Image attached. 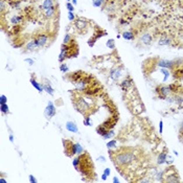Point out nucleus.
I'll list each match as a JSON object with an SVG mask.
<instances>
[{
	"label": "nucleus",
	"instance_id": "19",
	"mask_svg": "<svg viewBox=\"0 0 183 183\" xmlns=\"http://www.w3.org/2000/svg\"><path fill=\"white\" fill-rule=\"evenodd\" d=\"M53 5H55V0H44L42 5L40 6V8L42 11H45L48 10L49 8H51V6H53Z\"/></svg>",
	"mask_w": 183,
	"mask_h": 183
},
{
	"label": "nucleus",
	"instance_id": "40",
	"mask_svg": "<svg viewBox=\"0 0 183 183\" xmlns=\"http://www.w3.org/2000/svg\"><path fill=\"white\" fill-rule=\"evenodd\" d=\"M75 146H76V155H81V154L84 153V149L83 147L81 146L79 142H75Z\"/></svg>",
	"mask_w": 183,
	"mask_h": 183
},
{
	"label": "nucleus",
	"instance_id": "21",
	"mask_svg": "<svg viewBox=\"0 0 183 183\" xmlns=\"http://www.w3.org/2000/svg\"><path fill=\"white\" fill-rule=\"evenodd\" d=\"M30 84H32V85H33V87H35L36 89H37L38 91H39V92H43V91H44V88H43V85L42 84H40V83H38L37 81L35 80V79L34 78H32L30 79Z\"/></svg>",
	"mask_w": 183,
	"mask_h": 183
},
{
	"label": "nucleus",
	"instance_id": "16",
	"mask_svg": "<svg viewBox=\"0 0 183 183\" xmlns=\"http://www.w3.org/2000/svg\"><path fill=\"white\" fill-rule=\"evenodd\" d=\"M116 123H117V117L116 118L115 117H110L109 119H107V121H106L103 125L105 126L108 130H110V129H113L114 127H115Z\"/></svg>",
	"mask_w": 183,
	"mask_h": 183
},
{
	"label": "nucleus",
	"instance_id": "54",
	"mask_svg": "<svg viewBox=\"0 0 183 183\" xmlns=\"http://www.w3.org/2000/svg\"><path fill=\"white\" fill-rule=\"evenodd\" d=\"M71 1H72V4L74 5V6L78 4V1H76V0H71Z\"/></svg>",
	"mask_w": 183,
	"mask_h": 183
},
{
	"label": "nucleus",
	"instance_id": "20",
	"mask_svg": "<svg viewBox=\"0 0 183 183\" xmlns=\"http://www.w3.org/2000/svg\"><path fill=\"white\" fill-rule=\"evenodd\" d=\"M55 12H57V6H55V5H53V6L49 8L48 10L44 11V16H45L46 18H51V17H53V16H55Z\"/></svg>",
	"mask_w": 183,
	"mask_h": 183
},
{
	"label": "nucleus",
	"instance_id": "17",
	"mask_svg": "<svg viewBox=\"0 0 183 183\" xmlns=\"http://www.w3.org/2000/svg\"><path fill=\"white\" fill-rule=\"evenodd\" d=\"M87 25H88L87 21L83 20V19H76V20H75V22H74V26L78 28V29H80V30L86 28V27H87Z\"/></svg>",
	"mask_w": 183,
	"mask_h": 183
},
{
	"label": "nucleus",
	"instance_id": "36",
	"mask_svg": "<svg viewBox=\"0 0 183 183\" xmlns=\"http://www.w3.org/2000/svg\"><path fill=\"white\" fill-rule=\"evenodd\" d=\"M71 41H72V38H71L70 34H66V35L64 36V39H63V43H64V44H69Z\"/></svg>",
	"mask_w": 183,
	"mask_h": 183
},
{
	"label": "nucleus",
	"instance_id": "2",
	"mask_svg": "<svg viewBox=\"0 0 183 183\" xmlns=\"http://www.w3.org/2000/svg\"><path fill=\"white\" fill-rule=\"evenodd\" d=\"M111 157H112V160L114 162V164H116L117 166L128 165L129 163H131L135 159L134 152H132V151L118 152V153H115V155L111 156Z\"/></svg>",
	"mask_w": 183,
	"mask_h": 183
},
{
	"label": "nucleus",
	"instance_id": "28",
	"mask_svg": "<svg viewBox=\"0 0 183 183\" xmlns=\"http://www.w3.org/2000/svg\"><path fill=\"white\" fill-rule=\"evenodd\" d=\"M156 181L158 182H163V179H164V171H159L158 173H156Z\"/></svg>",
	"mask_w": 183,
	"mask_h": 183
},
{
	"label": "nucleus",
	"instance_id": "1",
	"mask_svg": "<svg viewBox=\"0 0 183 183\" xmlns=\"http://www.w3.org/2000/svg\"><path fill=\"white\" fill-rule=\"evenodd\" d=\"M81 163L80 166H79L78 171L81 173V175L83 177H88V178H91L93 175H94V170H93V163L92 160L90 159L88 154H81Z\"/></svg>",
	"mask_w": 183,
	"mask_h": 183
},
{
	"label": "nucleus",
	"instance_id": "55",
	"mask_svg": "<svg viewBox=\"0 0 183 183\" xmlns=\"http://www.w3.org/2000/svg\"><path fill=\"white\" fill-rule=\"evenodd\" d=\"M180 131H181V132H182V131H183V121L180 123Z\"/></svg>",
	"mask_w": 183,
	"mask_h": 183
},
{
	"label": "nucleus",
	"instance_id": "11",
	"mask_svg": "<svg viewBox=\"0 0 183 183\" xmlns=\"http://www.w3.org/2000/svg\"><path fill=\"white\" fill-rule=\"evenodd\" d=\"M132 85H133V80H132L130 76H128V78H126L125 80L121 82V89H123V91H128V89H130V88L132 87Z\"/></svg>",
	"mask_w": 183,
	"mask_h": 183
},
{
	"label": "nucleus",
	"instance_id": "50",
	"mask_svg": "<svg viewBox=\"0 0 183 183\" xmlns=\"http://www.w3.org/2000/svg\"><path fill=\"white\" fill-rule=\"evenodd\" d=\"M8 139H10L11 142H14V135H13V134H10V136H8Z\"/></svg>",
	"mask_w": 183,
	"mask_h": 183
},
{
	"label": "nucleus",
	"instance_id": "31",
	"mask_svg": "<svg viewBox=\"0 0 183 183\" xmlns=\"http://www.w3.org/2000/svg\"><path fill=\"white\" fill-rule=\"evenodd\" d=\"M106 46L110 49H115V41L113 40V39H109L106 43Z\"/></svg>",
	"mask_w": 183,
	"mask_h": 183
},
{
	"label": "nucleus",
	"instance_id": "25",
	"mask_svg": "<svg viewBox=\"0 0 183 183\" xmlns=\"http://www.w3.org/2000/svg\"><path fill=\"white\" fill-rule=\"evenodd\" d=\"M107 132H108V129L106 128L104 125H100L98 126L97 128H96V133L98 134V135H100L102 137H104V136L107 134Z\"/></svg>",
	"mask_w": 183,
	"mask_h": 183
},
{
	"label": "nucleus",
	"instance_id": "49",
	"mask_svg": "<svg viewBox=\"0 0 183 183\" xmlns=\"http://www.w3.org/2000/svg\"><path fill=\"white\" fill-rule=\"evenodd\" d=\"M98 161H100V162H106V158L104 156H100V157H98Z\"/></svg>",
	"mask_w": 183,
	"mask_h": 183
},
{
	"label": "nucleus",
	"instance_id": "27",
	"mask_svg": "<svg viewBox=\"0 0 183 183\" xmlns=\"http://www.w3.org/2000/svg\"><path fill=\"white\" fill-rule=\"evenodd\" d=\"M43 88H44V91H45V92H47L50 95H53L55 90H53V88L50 86V84H43Z\"/></svg>",
	"mask_w": 183,
	"mask_h": 183
},
{
	"label": "nucleus",
	"instance_id": "42",
	"mask_svg": "<svg viewBox=\"0 0 183 183\" xmlns=\"http://www.w3.org/2000/svg\"><path fill=\"white\" fill-rule=\"evenodd\" d=\"M66 8H67V10L69 11V12H74V5H73L70 1L66 3Z\"/></svg>",
	"mask_w": 183,
	"mask_h": 183
},
{
	"label": "nucleus",
	"instance_id": "23",
	"mask_svg": "<svg viewBox=\"0 0 183 183\" xmlns=\"http://www.w3.org/2000/svg\"><path fill=\"white\" fill-rule=\"evenodd\" d=\"M121 37L125 39V40H128V41H132L135 39V35H134L133 32H123V35H121Z\"/></svg>",
	"mask_w": 183,
	"mask_h": 183
},
{
	"label": "nucleus",
	"instance_id": "15",
	"mask_svg": "<svg viewBox=\"0 0 183 183\" xmlns=\"http://www.w3.org/2000/svg\"><path fill=\"white\" fill-rule=\"evenodd\" d=\"M38 45L37 43L35 42V40H32L29 41V42L26 43V45H25V51H28V53H33V51H35V50L38 49Z\"/></svg>",
	"mask_w": 183,
	"mask_h": 183
},
{
	"label": "nucleus",
	"instance_id": "58",
	"mask_svg": "<svg viewBox=\"0 0 183 183\" xmlns=\"http://www.w3.org/2000/svg\"><path fill=\"white\" fill-rule=\"evenodd\" d=\"M69 1H71V0H67V2H69Z\"/></svg>",
	"mask_w": 183,
	"mask_h": 183
},
{
	"label": "nucleus",
	"instance_id": "10",
	"mask_svg": "<svg viewBox=\"0 0 183 183\" xmlns=\"http://www.w3.org/2000/svg\"><path fill=\"white\" fill-rule=\"evenodd\" d=\"M55 112H57L55 106L53 105V102H48L47 107H46V109H45V115L47 116L48 118H51L55 115Z\"/></svg>",
	"mask_w": 183,
	"mask_h": 183
},
{
	"label": "nucleus",
	"instance_id": "56",
	"mask_svg": "<svg viewBox=\"0 0 183 183\" xmlns=\"http://www.w3.org/2000/svg\"><path fill=\"white\" fill-rule=\"evenodd\" d=\"M0 182H2V183H5V182H8V181L5 180V179H3V178H1L0 179Z\"/></svg>",
	"mask_w": 183,
	"mask_h": 183
},
{
	"label": "nucleus",
	"instance_id": "57",
	"mask_svg": "<svg viewBox=\"0 0 183 183\" xmlns=\"http://www.w3.org/2000/svg\"><path fill=\"white\" fill-rule=\"evenodd\" d=\"M174 154H175L176 156H178V155H179V154H178V152H176V151H174Z\"/></svg>",
	"mask_w": 183,
	"mask_h": 183
},
{
	"label": "nucleus",
	"instance_id": "35",
	"mask_svg": "<svg viewBox=\"0 0 183 183\" xmlns=\"http://www.w3.org/2000/svg\"><path fill=\"white\" fill-rule=\"evenodd\" d=\"M0 110H1V112H2L3 114H8V113L10 112V110H8V104H2V105H0Z\"/></svg>",
	"mask_w": 183,
	"mask_h": 183
},
{
	"label": "nucleus",
	"instance_id": "14",
	"mask_svg": "<svg viewBox=\"0 0 183 183\" xmlns=\"http://www.w3.org/2000/svg\"><path fill=\"white\" fill-rule=\"evenodd\" d=\"M166 158H168V151H166V152H161V153H159L158 156H157V164H158V165L165 164Z\"/></svg>",
	"mask_w": 183,
	"mask_h": 183
},
{
	"label": "nucleus",
	"instance_id": "48",
	"mask_svg": "<svg viewBox=\"0 0 183 183\" xmlns=\"http://www.w3.org/2000/svg\"><path fill=\"white\" fill-rule=\"evenodd\" d=\"M25 62L27 63V64H28L29 66H33V65H34V63H35V62H34L33 59H25Z\"/></svg>",
	"mask_w": 183,
	"mask_h": 183
},
{
	"label": "nucleus",
	"instance_id": "52",
	"mask_svg": "<svg viewBox=\"0 0 183 183\" xmlns=\"http://www.w3.org/2000/svg\"><path fill=\"white\" fill-rule=\"evenodd\" d=\"M113 182H114V183H118V182H119V180H118L117 177H113Z\"/></svg>",
	"mask_w": 183,
	"mask_h": 183
},
{
	"label": "nucleus",
	"instance_id": "37",
	"mask_svg": "<svg viewBox=\"0 0 183 183\" xmlns=\"http://www.w3.org/2000/svg\"><path fill=\"white\" fill-rule=\"evenodd\" d=\"M83 123L86 126V127H91V126L93 125V123H92V121H91V117H89V116H86V117L84 118Z\"/></svg>",
	"mask_w": 183,
	"mask_h": 183
},
{
	"label": "nucleus",
	"instance_id": "13",
	"mask_svg": "<svg viewBox=\"0 0 183 183\" xmlns=\"http://www.w3.org/2000/svg\"><path fill=\"white\" fill-rule=\"evenodd\" d=\"M65 127H66V130L71 132V133H78L79 132L78 126H76V123H75L74 121H67Z\"/></svg>",
	"mask_w": 183,
	"mask_h": 183
},
{
	"label": "nucleus",
	"instance_id": "22",
	"mask_svg": "<svg viewBox=\"0 0 183 183\" xmlns=\"http://www.w3.org/2000/svg\"><path fill=\"white\" fill-rule=\"evenodd\" d=\"M23 21V17L22 16H13L12 18H11V23H12V25H20L21 23H22Z\"/></svg>",
	"mask_w": 183,
	"mask_h": 183
},
{
	"label": "nucleus",
	"instance_id": "5",
	"mask_svg": "<svg viewBox=\"0 0 183 183\" xmlns=\"http://www.w3.org/2000/svg\"><path fill=\"white\" fill-rule=\"evenodd\" d=\"M157 67L160 68H166V69H172L176 68L177 66V61L176 60H166V59H159L156 63Z\"/></svg>",
	"mask_w": 183,
	"mask_h": 183
},
{
	"label": "nucleus",
	"instance_id": "43",
	"mask_svg": "<svg viewBox=\"0 0 183 183\" xmlns=\"http://www.w3.org/2000/svg\"><path fill=\"white\" fill-rule=\"evenodd\" d=\"M2 104H8V97L4 94H1L0 96V105H2Z\"/></svg>",
	"mask_w": 183,
	"mask_h": 183
},
{
	"label": "nucleus",
	"instance_id": "53",
	"mask_svg": "<svg viewBox=\"0 0 183 183\" xmlns=\"http://www.w3.org/2000/svg\"><path fill=\"white\" fill-rule=\"evenodd\" d=\"M107 178H108V177H107V176H106L105 174H103V175H102V180L106 181V180H107Z\"/></svg>",
	"mask_w": 183,
	"mask_h": 183
},
{
	"label": "nucleus",
	"instance_id": "8",
	"mask_svg": "<svg viewBox=\"0 0 183 183\" xmlns=\"http://www.w3.org/2000/svg\"><path fill=\"white\" fill-rule=\"evenodd\" d=\"M75 106H76L78 110L81 111L82 113H85L90 110V105H89L85 100H83V98H80V100L76 102V105Z\"/></svg>",
	"mask_w": 183,
	"mask_h": 183
},
{
	"label": "nucleus",
	"instance_id": "41",
	"mask_svg": "<svg viewBox=\"0 0 183 183\" xmlns=\"http://www.w3.org/2000/svg\"><path fill=\"white\" fill-rule=\"evenodd\" d=\"M60 70H61V72H63V73H66V72H67V71H68V66H67V64H65V63H61Z\"/></svg>",
	"mask_w": 183,
	"mask_h": 183
},
{
	"label": "nucleus",
	"instance_id": "4",
	"mask_svg": "<svg viewBox=\"0 0 183 183\" xmlns=\"http://www.w3.org/2000/svg\"><path fill=\"white\" fill-rule=\"evenodd\" d=\"M63 144H64V152L67 157H72V156L76 155V146L74 142L63 139Z\"/></svg>",
	"mask_w": 183,
	"mask_h": 183
},
{
	"label": "nucleus",
	"instance_id": "39",
	"mask_svg": "<svg viewBox=\"0 0 183 183\" xmlns=\"http://www.w3.org/2000/svg\"><path fill=\"white\" fill-rule=\"evenodd\" d=\"M104 2H105V0H93V6L100 8V6H103Z\"/></svg>",
	"mask_w": 183,
	"mask_h": 183
},
{
	"label": "nucleus",
	"instance_id": "59",
	"mask_svg": "<svg viewBox=\"0 0 183 183\" xmlns=\"http://www.w3.org/2000/svg\"><path fill=\"white\" fill-rule=\"evenodd\" d=\"M20 1H24V0H20Z\"/></svg>",
	"mask_w": 183,
	"mask_h": 183
},
{
	"label": "nucleus",
	"instance_id": "24",
	"mask_svg": "<svg viewBox=\"0 0 183 183\" xmlns=\"http://www.w3.org/2000/svg\"><path fill=\"white\" fill-rule=\"evenodd\" d=\"M8 4L12 8H15V10H20L21 8V1L20 0H10L8 1Z\"/></svg>",
	"mask_w": 183,
	"mask_h": 183
},
{
	"label": "nucleus",
	"instance_id": "29",
	"mask_svg": "<svg viewBox=\"0 0 183 183\" xmlns=\"http://www.w3.org/2000/svg\"><path fill=\"white\" fill-rule=\"evenodd\" d=\"M80 163H81V157H80V155H78L76 157H74V158H73V160H72V164H73V166L75 168V170H76V171L79 170Z\"/></svg>",
	"mask_w": 183,
	"mask_h": 183
},
{
	"label": "nucleus",
	"instance_id": "51",
	"mask_svg": "<svg viewBox=\"0 0 183 183\" xmlns=\"http://www.w3.org/2000/svg\"><path fill=\"white\" fill-rule=\"evenodd\" d=\"M139 182H151V180L150 179H140Z\"/></svg>",
	"mask_w": 183,
	"mask_h": 183
},
{
	"label": "nucleus",
	"instance_id": "45",
	"mask_svg": "<svg viewBox=\"0 0 183 183\" xmlns=\"http://www.w3.org/2000/svg\"><path fill=\"white\" fill-rule=\"evenodd\" d=\"M28 179H29V182L30 183H37L38 182V180L35 178V176H33V175L28 176Z\"/></svg>",
	"mask_w": 183,
	"mask_h": 183
},
{
	"label": "nucleus",
	"instance_id": "26",
	"mask_svg": "<svg viewBox=\"0 0 183 183\" xmlns=\"http://www.w3.org/2000/svg\"><path fill=\"white\" fill-rule=\"evenodd\" d=\"M171 44V39L168 37H166V36H164V37L160 38V40L158 41V45L159 46H164V45H170Z\"/></svg>",
	"mask_w": 183,
	"mask_h": 183
},
{
	"label": "nucleus",
	"instance_id": "33",
	"mask_svg": "<svg viewBox=\"0 0 183 183\" xmlns=\"http://www.w3.org/2000/svg\"><path fill=\"white\" fill-rule=\"evenodd\" d=\"M106 146H107V148L108 149H110V150L111 149H114V148H116V146H117V141L114 140V139H111L109 142H107Z\"/></svg>",
	"mask_w": 183,
	"mask_h": 183
},
{
	"label": "nucleus",
	"instance_id": "32",
	"mask_svg": "<svg viewBox=\"0 0 183 183\" xmlns=\"http://www.w3.org/2000/svg\"><path fill=\"white\" fill-rule=\"evenodd\" d=\"M115 135V132H114V130L113 129H110V130H108V132H107V134H106L105 136H104V139H111V138L113 137V136Z\"/></svg>",
	"mask_w": 183,
	"mask_h": 183
},
{
	"label": "nucleus",
	"instance_id": "3",
	"mask_svg": "<svg viewBox=\"0 0 183 183\" xmlns=\"http://www.w3.org/2000/svg\"><path fill=\"white\" fill-rule=\"evenodd\" d=\"M180 176L176 171L175 166H168L166 170H164V179L163 182H168V183H178L180 182Z\"/></svg>",
	"mask_w": 183,
	"mask_h": 183
},
{
	"label": "nucleus",
	"instance_id": "7",
	"mask_svg": "<svg viewBox=\"0 0 183 183\" xmlns=\"http://www.w3.org/2000/svg\"><path fill=\"white\" fill-rule=\"evenodd\" d=\"M156 92L158 94V98H160L162 100H166V97L172 93L168 86H158L156 88Z\"/></svg>",
	"mask_w": 183,
	"mask_h": 183
},
{
	"label": "nucleus",
	"instance_id": "18",
	"mask_svg": "<svg viewBox=\"0 0 183 183\" xmlns=\"http://www.w3.org/2000/svg\"><path fill=\"white\" fill-rule=\"evenodd\" d=\"M140 41L144 45H150L151 43H152V36L150 34H143L140 38Z\"/></svg>",
	"mask_w": 183,
	"mask_h": 183
},
{
	"label": "nucleus",
	"instance_id": "47",
	"mask_svg": "<svg viewBox=\"0 0 183 183\" xmlns=\"http://www.w3.org/2000/svg\"><path fill=\"white\" fill-rule=\"evenodd\" d=\"M110 173H111V170L109 168H106L105 170H104V173L103 174H105L106 176H107V177H108V176H110Z\"/></svg>",
	"mask_w": 183,
	"mask_h": 183
},
{
	"label": "nucleus",
	"instance_id": "6",
	"mask_svg": "<svg viewBox=\"0 0 183 183\" xmlns=\"http://www.w3.org/2000/svg\"><path fill=\"white\" fill-rule=\"evenodd\" d=\"M35 42L37 43V45L39 48H42L46 45L48 43V40H49V37H48L47 34H38L35 38H33Z\"/></svg>",
	"mask_w": 183,
	"mask_h": 183
},
{
	"label": "nucleus",
	"instance_id": "34",
	"mask_svg": "<svg viewBox=\"0 0 183 183\" xmlns=\"http://www.w3.org/2000/svg\"><path fill=\"white\" fill-rule=\"evenodd\" d=\"M160 71H161V73H163V75H164L163 82H165V81L168 79V76H170V71H168V69H166V68H161Z\"/></svg>",
	"mask_w": 183,
	"mask_h": 183
},
{
	"label": "nucleus",
	"instance_id": "44",
	"mask_svg": "<svg viewBox=\"0 0 183 183\" xmlns=\"http://www.w3.org/2000/svg\"><path fill=\"white\" fill-rule=\"evenodd\" d=\"M68 19L69 21H74L75 20V14L73 12H69L68 13Z\"/></svg>",
	"mask_w": 183,
	"mask_h": 183
},
{
	"label": "nucleus",
	"instance_id": "12",
	"mask_svg": "<svg viewBox=\"0 0 183 183\" xmlns=\"http://www.w3.org/2000/svg\"><path fill=\"white\" fill-rule=\"evenodd\" d=\"M173 76L174 79L178 81L183 80V66H179L173 69Z\"/></svg>",
	"mask_w": 183,
	"mask_h": 183
},
{
	"label": "nucleus",
	"instance_id": "46",
	"mask_svg": "<svg viewBox=\"0 0 183 183\" xmlns=\"http://www.w3.org/2000/svg\"><path fill=\"white\" fill-rule=\"evenodd\" d=\"M163 133V121H159V134Z\"/></svg>",
	"mask_w": 183,
	"mask_h": 183
},
{
	"label": "nucleus",
	"instance_id": "30",
	"mask_svg": "<svg viewBox=\"0 0 183 183\" xmlns=\"http://www.w3.org/2000/svg\"><path fill=\"white\" fill-rule=\"evenodd\" d=\"M6 8H8V2H5L4 0H0V12H1V14H4Z\"/></svg>",
	"mask_w": 183,
	"mask_h": 183
},
{
	"label": "nucleus",
	"instance_id": "9",
	"mask_svg": "<svg viewBox=\"0 0 183 183\" xmlns=\"http://www.w3.org/2000/svg\"><path fill=\"white\" fill-rule=\"evenodd\" d=\"M121 74H123V67H115V68H112L110 70L109 76H110L113 81H117L118 79L121 76Z\"/></svg>",
	"mask_w": 183,
	"mask_h": 183
},
{
	"label": "nucleus",
	"instance_id": "38",
	"mask_svg": "<svg viewBox=\"0 0 183 183\" xmlns=\"http://www.w3.org/2000/svg\"><path fill=\"white\" fill-rule=\"evenodd\" d=\"M173 98H174V102H175L176 104H178V105H181V104L183 103V97L181 95H174L173 96Z\"/></svg>",
	"mask_w": 183,
	"mask_h": 183
}]
</instances>
